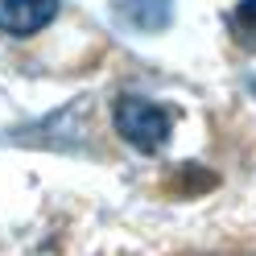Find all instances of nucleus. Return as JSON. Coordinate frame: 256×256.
Segmentation results:
<instances>
[{
	"label": "nucleus",
	"instance_id": "nucleus-2",
	"mask_svg": "<svg viewBox=\"0 0 256 256\" xmlns=\"http://www.w3.org/2000/svg\"><path fill=\"white\" fill-rule=\"evenodd\" d=\"M58 0H0V34L34 38L54 21Z\"/></svg>",
	"mask_w": 256,
	"mask_h": 256
},
{
	"label": "nucleus",
	"instance_id": "nucleus-4",
	"mask_svg": "<svg viewBox=\"0 0 256 256\" xmlns=\"http://www.w3.org/2000/svg\"><path fill=\"white\" fill-rule=\"evenodd\" d=\"M232 29L248 50H256V0H240L232 8Z\"/></svg>",
	"mask_w": 256,
	"mask_h": 256
},
{
	"label": "nucleus",
	"instance_id": "nucleus-3",
	"mask_svg": "<svg viewBox=\"0 0 256 256\" xmlns=\"http://www.w3.org/2000/svg\"><path fill=\"white\" fill-rule=\"evenodd\" d=\"M120 17L140 29V34H157V29H166L170 17H174V0H120Z\"/></svg>",
	"mask_w": 256,
	"mask_h": 256
},
{
	"label": "nucleus",
	"instance_id": "nucleus-1",
	"mask_svg": "<svg viewBox=\"0 0 256 256\" xmlns=\"http://www.w3.org/2000/svg\"><path fill=\"white\" fill-rule=\"evenodd\" d=\"M112 120H116V132L140 153H157L174 132V112L145 95H120L112 104Z\"/></svg>",
	"mask_w": 256,
	"mask_h": 256
}]
</instances>
